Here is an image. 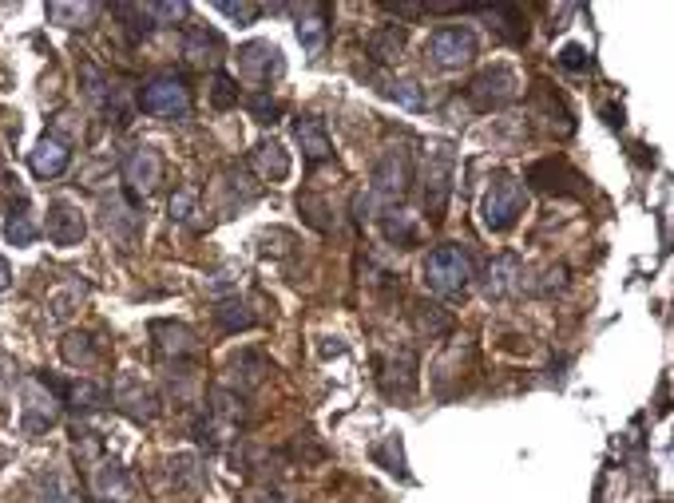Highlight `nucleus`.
<instances>
[{
	"instance_id": "nucleus-32",
	"label": "nucleus",
	"mask_w": 674,
	"mask_h": 503,
	"mask_svg": "<svg viewBox=\"0 0 674 503\" xmlns=\"http://www.w3.org/2000/svg\"><path fill=\"white\" fill-rule=\"evenodd\" d=\"M381 226H385V238H389L393 246H401V250H409V246L421 242V222H417V214H409V210H389Z\"/></svg>"
},
{
	"instance_id": "nucleus-46",
	"label": "nucleus",
	"mask_w": 674,
	"mask_h": 503,
	"mask_svg": "<svg viewBox=\"0 0 674 503\" xmlns=\"http://www.w3.org/2000/svg\"><path fill=\"white\" fill-rule=\"evenodd\" d=\"M151 20H187L191 16V4H147Z\"/></svg>"
},
{
	"instance_id": "nucleus-14",
	"label": "nucleus",
	"mask_w": 674,
	"mask_h": 503,
	"mask_svg": "<svg viewBox=\"0 0 674 503\" xmlns=\"http://www.w3.org/2000/svg\"><path fill=\"white\" fill-rule=\"evenodd\" d=\"M112 404L127 420H135V424H155L159 412H163V401L155 397V389L143 385L135 373H119V381H115L112 389Z\"/></svg>"
},
{
	"instance_id": "nucleus-22",
	"label": "nucleus",
	"mask_w": 674,
	"mask_h": 503,
	"mask_svg": "<svg viewBox=\"0 0 674 503\" xmlns=\"http://www.w3.org/2000/svg\"><path fill=\"white\" fill-rule=\"evenodd\" d=\"M524 262L520 258H512V254H504V258H496L492 266H488V282H484V290H488V298H512V294H524Z\"/></svg>"
},
{
	"instance_id": "nucleus-36",
	"label": "nucleus",
	"mask_w": 674,
	"mask_h": 503,
	"mask_svg": "<svg viewBox=\"0 0 674 503\" xmlns=\"http://www.w3.org/2000/svg\"><path fill=\"white\" fill-rule=\"evenodd\" d=\"M373 460L385 468V472H393V476H401V480H409V468H405V448H401V436H385L377 448H373Z\"/></svg>"
},
{
	"instance_id": "nucleus-39",
	"label": "nucleus",
	"mask_w": 674,
	"mask_h": 503,
	"mask_svg": "<svg viewBox=\"0 0 674 503\" xmlns=\"http://www.w3.org/2000/svg\"><path fill=\"white\" fill-rule=\"evenodd\" d=\"M72 448H76V456L84 460V464H92V460H100V452H104V440L92 432V428H72Z\"/></svg>"
},
{
	"instance_id": "nucleus-6",
	"label": "nucleus",
	"mask_w": 674,
	"mask_h": 503,
	"mask_svg": "<svg viewBox=\"0 0 674 503\" xmlns=\"http://www.w3.org/2000/svg\"><path fill=\"white\" fill-rule=\"evenodd\" d=\"M151 337H155V353L167 365V373L175 369H199V333L183 321H151Z\"/></svg>"
},
{
	"instance_id": "nucleus-43",
	"label": "nucleus",
	"mask_w": 674,
	"mask_h": 503,
	"mask_svg": "<svg viewBox=\"0 0 674 503\" xmlns=\"http://www.w3.org/2000/svg\"><path fill=\"white\" fill-rule=\"evenodd\" d=\"M246 107H250V115H254L258 123H278V119H282V103L270 100V92H254V96L246 100Z\"/></svg>"
},
{
	"instance_id": "nucleus-24",
	"label": "nucleus",
	"mask_w": 674,
	"mask_h": 503,
	"mask_svg": "<svg viewBox=\"0 0 674 503\" xmlns=\"http://www.w3.org/2000/svg\"><path fill=\"white\" fill-rule=\"evenodd\" d=\"M226 44L219 32H211V28H191L187 32V40H183V56H187V64H211V68H219V60H223Z\"/></svg>"
},
{
	"instance_id": "nucleus-18",
	"label": "nucleus",
	"mask_w": 674,
	"mask_h": 503,
	"mask_svg": "<svg viewBox=\"0 0 674 503\" xmlns=\"http://www.w3.org/2000/svg\"><path fill=\"white\" fill-rule=\"evenodd\" d=\"M266 373H270V357L266 353H258V349H238L234 353V361H230V381L234 385H226V389H234V393H254L262 381H266Z\"/></svg>"
},
{
	"instance_id": "nucleus-40",
	"label": "nucleus",
	"mask_w": 674,
	"mask_h": 503,
	"mask_svg": "<svg viewBox=\"0 0 674 503\" xmlns=\"http://www.w3.org/2000/svg\"><path fill=\"white\" fill-rule=\"evenodd\" d=\"M195 214H199V195L191 187H179L171 195V222H195Z\"/></svg>"
},
{
	"instance_id": "nucleus-26",
	"label": "nucleus",
	"mask_w": 674,
	"mask_h": 503,
	"mask_svg": "<svg viewBox=\"0 0 674 503\" xmlns=\"http://www.w3.org/2000/svg\"><path fill=\"white\" fill-rule=\"evenodd\" d=\"M139 206H123L119 199L104 202V226H108V234H115L123 246H131L135 238H139V230H143V222H139V214H135Z\"/></svg>"
},
{
	"instance_id": "nucleus-45",
	"label": "nucleus",
	"mask_w": 674,
	"mask_h": 503,
	"mask_svg": "<svg viewBox=\"0 0 674 503\" xmlns=\"http://www.w3.org/2000/svg\"><path fill=\"white\" fill-rule=\"evenodd\" d=\"M560 64L571 68V72H587V68H591V52H587L583 44H567L560 52Z\"/></svg>"
},
{
	"instance_id": "nucleus-48",
	"label": "nucleus",
	"mask_w": 674,
	"mask_h": 503,
	"mask_svg": "<svg viewBox=\"0 0 674 503\" xmlns=\"http://www.w3.org/2000/svg\"><path fill=\"white\" fill-rule=\"evenodd\" d=\"M250 503H282V492L262 484V488H254V492H250Z\"/></svg>"
},
{
	"instance_id": "nucleus-12",
	"label": "nucleus",
	"mask_w": 674,
	"mask_h": 503,
	"mask_svg": "<svg viewBox=\"0 0 674 503\" xmlns=\"http://www.w3.org/2000/svg\"><path fill=\"white\" fill-rule=\"evenodd\" d=\"M234 60H238L242 80L258 84V88H270V84L282 80V72H286V56H282V48L270 44V40H250V44H242V48L234 52Z\"/></svg>"
},
{
	"instance_id": "nucleus-17",
	"label": "nucleus",
	"mask_w": 674,
	"mask_h": 503,
	"mask_svg": "<svg viewBox=\"0 0 674 503\" xmlns=\"http://www.w3.org/2000/svg\"><path fill=\"white\" fill-rule=\"evenodd\" d=\"M68 163H72V151H68V143L56 139V135H44V139L32 147V155H28V167H32L36 179H60V175L68 171Z\"/></svg>"
},
{
	"instance_id": "nucleus-30",
	"label": "nucleus",
	"mask_w": 674,
	"mask_h": 503,
	"mask_svg": "<svg viewBox=\"0 0 674 503\" xmlns=\"http://www.w3.org/2000/svg\"><path fill=\"white\" fill-rule=\"evenodd\" d=\"M413 325L425 337H449L452 333V313L437 302H413Z\"/></svg>"
},
{
	"instance_id": "nucleus-28",
	"label": "nucleus",
	"mask_w": 674,
	"mask_h": 503,
	"mask_svg": "<svg viewBox=\"0 0 674 503\" xmlns=\"http://www.w3.org/2000/svg\"><path fill=\"white\" fill-rule=\"evenodd\" d=\"M215 321H219L223 333H246V329L258 325V313L242 302L238 294H230V298H219V305H215Z\"/></svg>"
},
{
	"instance_id": "nucleus-13",
	"label": "nucleus",
	"mask_w": 674,
	"mask_h": 503,
	"mask_svg": "<svg viewBox=\"0 0 674 503\" xmlns=\"http://www.w3.org/2000/svg\"><path fill=\"white\" fill-rule=\"evenodd\" d=\"M429 60L445 72H456V68H468L476 60V36L472 28L464 24H445L429 36Z\"/></svg>"
},
{
	"instance_id": "nucleus-42",
	"label": "nucleus",
	"mask_w": 674,
	"mask_h": 503,
	"mask_svg": "<svg viewBox=\"0 0 674 503\" xmlns=\"http://www.w3.org/2000/svg\"><path fill=\"white\" fill-rule=\"evenodd\" d=\"M298 210H302V218H306L314 230H322V234L330 230V218H326L330 210H326V202L318 199V195H298Z\"/></svg>"
},
{
	"instance_id": "nucleus-25",
	"label": "nucleus",
	"mask_w": 674,
	"mask_h": 503,
	"mask_svg": "<svg viewBox=\"0 0 674 503\" xmlns=\"http://www.w3.org/2000/svg\"><path fill=\"white\" fill-rule=\"evenodd\" d=\"M215 195H223V218L226 214H234V210H242V206H250V202L258 199V187L242 175V171H234V167H226L223 175H219V183H215Z\"/></svg>"
},
{
	"instance_id": "nucleus-15",
	"label": "nucleus",
	"mask_w": 674,
	"mask_h": 503,
	"mask_svg": "<svg viewBox=\"0 0 674 503\" xmlns=\"http://www.w3.org/2000/svg\"><path fill=\"white\" fill-rule=\"evenodd\" d=\"M44 234L56 246H80L88 234V218L80 206H72L68 199L48 202V218H44Z\"/></svg>"
},
{
	"instance_id": "nucleus-37",
	"label": "nucleus",
	"mask_w": 674,
	"mask_h": 503,
	"mask_svg": "<svg viewBox=\"0 0 674 503\" xmlns=\"http://www.w3.org/2000/svg\"><path fill=\"white\" fill-rule=\"evenodd\" d=\"M112 12H115V16H119V20H131V24H127L131 40H139V36H147V32L155 28V20H151L147 4H115Z\"/></svg>"
},
{
	"instance_id": "nucleus-7",
	"label": "nucleus",
	"mask_w": 674,
	"mask_h": 503,
	"mask_svg": "<svg viewBox=\"0 0 674 503\" xmlns=\"http://www.w3.org/2000/svg\"><path fill=\"white\" fill-rule=\"evenodd\" d=\"M417 373H421V357H417L413 345H401V349H393L377 361V385L389 401H413L417 389H421Z\"/></svg>"
},
{
	"instance_id": "nucleus-50",
	"label": "nucleus",
	"mask_w": 674,
	"mask_h": 503,
	"mask_svg": "<svg viewBox=\"0 0 674 503\" xmlns=\"http://www.w3.org/2000/svg\"><path fill=\"white\" fill-rule=\"evenodd\" d=\"M603 115H607V123H611V127H623V111H615V107H607Z\"/></svg>"
},
{
	"instance_id": "nucleus-11",
	"label": "nucleus",
	"mask_w": 674,
	"mask_h": 503,
	"mask_svg": "<svg viewBox=\"0 0 674 503\" xmlns=\"http://www.w3.org/2000/svg\"><path fill=\"white\" fill-rule=\"evenodd\" d=\"M516 96H520V76H516L512 68H504V64L484 68V72L464 88V100L472 103L476 111H500V107H508Z\"/></svg>"
},
{
	"instance_id": "nucleus-2",
	"label": "nucleus",
	"mask_w": 674,
	"mask_h": 503,
	"mask_svg": "<svg viewBox=\"0 0 674 503\" xmlns=\"http://www.w3.org/2000/svg\"><path fill=\"white\" fill-rule=\"evenodd\" d=\"M452 175H456V147L437 139L425 147V163H421V195H425V214L433 222L445 218L452 199Z\"/></svg>"
},
{
	"instance_id": "nucleus-29",
	"label": "nucleus",
	"mask_w": 674,
	"mask_h": 503,
	"mask_svg": "<svg viewBox=\"0 0 674 503\" xmlns=\"http://www.w3.org/2000/svg\"><path fill=\"white\" fill-rule=\"evenodd\" d=\"M171 484L179 488V492H203L207 488V472H203V460L199 456H191V452H183V456H171Z\"/></svg>"
},
{
	"instance_id": "nucleus-47",
	"label": "nucleus",
	"mask_w": 674,
	"mask_h": 503,
	"mask_svg": "<svg viewBox=\"0 0 674 503\" xmlns=\"http://www.w3.org/2000/svg\"><path fill=\"white\" fill-rule=\"evenodd\" d=\"M385 12H393V16H401V20H409V16H425V4H381Z\"/></svg>"
},
{
	"instance_id": "nucleus-10",
	"label": "nucleus",
	"mask_w": 674,
	"mask_h": 503,
	"mask_svg": "<svg viewBox=\"0 0 674 503\" xmlns=\"http://www.w3.org/2000/svg\"><path fill=\"white\" fill-rule=\"evenodd\" d=\"M139 107L159 119H187L191 115V88L183 76H155L139 88Z\"/></svg>"
},
{
	"instance_id": "nucleus-4",
	"label": "nucleus",
	"mask_w": 674,
	"mask_h": 503,
	"mask_svg": "<svg viewBox=\"0 0 674 503\" xmlns=\"http://www.w3.org/2000/svg\"><path fill=\"white\" fill-rule=\"evenodd\" d=\"M528 210V187L512 175H496V183L480 199V222L492 234H508Z\"/></svg>"
},
{
	"instance_id": "nucleus-16",
	"label": "nucleus",
	"mask_w": 674,
	"mask_h": 503,
	"mask_svg": "<svg viewBox=\"0 0 674 503\" xmlns=\"http://www.w3.org/2000/svg\"><path fill=\"white\" fill-rule=\"evenodd\" d=\"M294 139H298V147H302V159H306L310 167H318V163L334 159L330 131H326V123H322L318 115H302V119L294 123Z\"/></svg>"
},
{
	"instance_id": "nucleus-3",
	"label": "nucleus",
	"mask_w": 674,
	"mask_h": 503,
	"mask_svg": "<svg viewBox=\"0 0 674 503\" xmlns=\"http://www.w3.org/2000/svg\"><path fill=\"white\" fill-rule=\"evenodd\" d=\"M425 286L437 294V298H464L468 286H472V258L464 246H437L429 258H425Z\"/></svg>"
},
{
	"instance_id": "nucleus-23",
	"label": "nucleus",
	"mask_w": 674,
	"mask_h": 503,
	"mask_svg": "<svg viewBox=\"0 0 674 503\" xmlns=\"http://www.w3.org/2000/svg\"><path fill=\"white\" fill-rule=\"evenodd\" d=\"M56 416H60V401L36 381L32 389H28V397H24V432L28 436H36V432H44V428H52L56 424Z\"/></svg>"
},
{
	"instance_id": "nucleus-19",
	"label": "nucleus",
	"mask_w": 674,
	"mask_h": 503,
	"mask_svg": "<svg viewBox=\"0 0 674 503\" xmlns=\"http://www.w3.org/2000/svg\"><path fill=\"white\" fill-rule=\"evenodd\" d=\"M330 8L326 4H302L298 8V40L310 56H322L326 40H330Z\"/></svg>"
},
{
	"instance_id": "nucleus-35",
	"label": "nucleus",
	"mask_w": 674,
	"mask_h": 503,
	"mask_svg": "<svg viewBox=\"0 0 674 503\" xmlns=\"http://www.w3.org/2000/svg\"><path fill=\"white\" fill-rule=\"evenodd\" d=\"M96 12H100V4H64V0L48 4V20L60 28H88V20Z\"/></svg>"
},
{
	"instance_id": "nucleus-8",
	"label": "nucleus",
	"mask_w": 674,
	"mask_h": 503,
	"mask_svg": "<svg viewBox=\"0 0 674 503\" xmlns=\"http://www.w3.org/2000/svg\"><path fill=\"white\" fill-rule=\"evenodd\" d=\"M524 187H536L544 195H556V199H583L587 195V179L563 159V155H548V159H536L524 179Z\"/></svg>"
},
{
	"instance_id": "nucleus-5",
	"label": "nucleus",
	"mask_w": 674,
	"mask_h": 503,
	"mask_svg": "<svg viewBox=\"0 0 674 503\" xmlns=\"http://www.w3.org/2000/svg\"><path fill=\"white\" fill-rule=\"evenodd\" d=\"M409 187H413V159L405 147H389L369 175V195L377 206H397L409 195Z\"/></svg>"
},
{
	"instance_id": "nucleus-34",
	"label": "nucleus",
	"mask_w": 674,
	"mask_h": 503,
	"mask_svg": "<svg viewBox=\"0 0 674 503\" xmlns=\"http://www.w3.org/2000/svg\"><path fill=\"white\" fill-rule=\"evenodd\" d=\"M60 353L68 365H80V369H92L100 361V349H96V337L92 333H68L60 341Z\"/></svg>"
},
{
	"instance_id": "nucleus-38",
	"label": "nucleus",
	"mask_w": 674,
	"mask_h": 503,
	"mask_svg": "<svg viewBox=\"0 0 674 503\" xmlns=\"http://www.w3.org/2000/svg\"><path fill=\"white\" fill-rule=\"evenodd\" d=\"M385 96H389V100H397L401 107H409V111H425V103H429L417 80H397V84H389V88H385Z\"/></svg>"
},
{
	"instance_id": "nucleus-44",
	"label": "nucleus",
	"mask_w": 674,
	"mask_h": 503,
	"mask_svg": "<svg viewBox=\"0 0 674 503\" xmlns=\"http://www.w3.org/2000/svg\"><path fill=\"white\" fill-rule=\"evenodd\" d=\"M223 16H230V20H238V24H250V20H258L262 16V4H234V0H219L215 4Z\"/></svg>"
},
{
	"instance_id": "nucleus-21",
	"label": "nucleus",
	"mask_w": 674,
	"mask_h": 503,
	"mask_svg": "<svg viewBox=\"0 0 674 503\" xmlns=\"http://www.w3.org/2000/svg\"><path fill=\"white\" fill-rule=\"evenodd\" d=\"M405 44H409V28H405V24H381V28H373V32L365 36V52H369L373 64H393V60H401Z\"/></svg>"
},
{
	"instance_id": "nucleus-41",
	"label": "nucleus",
	"mask_w": 674,
	"mask_h": 503,
	"mask_svg": "<svg viewBox=\"0 0 674 503\" xmlns=\"http://www.w3.org/2000/svg\"><path fill=\"white\" fill-rule=\"evenodd\" d=\"M211 103H215L219 111L238 107V84H234L226 72H215V80H211Z\"/></svg>"
},
{
	"instance_id": "nucleus-9",
	"label": "nucleus",
	"mask_w": 674,
	"mask_h": 503,
	"mask_svg": "<svg viewBox=\"0 0 674 503\" xmlns=\"http://www.w3.org/2000/svg\"><path fill=\"white\" fill-rule=\"evenodd\" d=\"M163 183V155L155 147H135L123 159V195L131 206H143Z\"/></svg>"
},
{
	"instance_id": "nucleus-49",
	"label": "nucleus",
	"mask_w": 674,
	"mask_h": 503,
	"mask_svg": "<svg viewBox=\"0 0 674 503\" xmlns=\"http://www.w3.org/2000/svg\"><path fill=\"white\" fill-rule=\"evenodd\" d=\"M8 282H12V266L0 258V290H8Z\"/></svg>"
},
{
	"instance_id": "nucleus-1",
	"label": "nucleus",
	"mask_w": 674,
	"mask_h": 503,
	"mask_svg": "<svg viewBox=\"0 0 674 503\" xmlns=\"http://www.w3.org/2000/svg\"><path fill=\"white\" fill-rule=\"evenodd\" d=\"M242 420H246V397L242 393H234V389H226V385H215L211 389V397H207V412L195 420V440H199V448H207V452H223L226 440H234L238 436V428H242Z\"/></svg>"
},
{
	"instance_id": "nucleus-20",
	"label": "nucleus",
	"mask_w": 674,
	"mask_h": 503,
	"mask_svg": "<svg viewBox=\"0 0 674 503\" xmlns=\"http://www.w3.org/2000/svg\"><path fill=\"white\" fill-rule=\"evenodd\" d=\"M250 171L262 183H286L290 179V151L278 139H266V143H258L250 151Z\"/></svg>"
},
{
	"instance_id": "nucleus-31",
	"label": "nucleus",
	"mask_w": 674,
	"mask_h": 503,
	"mask_svg": "<svg viewBox=\"0 0 674 503\" xmlns=\"http://www.w3.org/2000/svg\"><path fill=\"white\" fill-rule=\"evenodd\" d=\"M496 24H488V28H496V36L500 40H508V44H524V36H528V24H524V12L520 8H512V4H492V8H484Z\"/></svg>"
},
{
	"instance_id": "nucleus-33",
	"label": "nucleus",
	"mask_w": 674,
	"mask_h": 503,
	"mask_svg": "<svg viewBox=\"0 0 674 503\" xmlns=\"http://www.w3.org/2000/svg\"><path fill=\"white\" fill-rule=\"evenodd\" d=\"M36 222H32V214H28V199L20 195V202L8 210V218H4V238L12 242V246H32L36 242Z\"/></svg>"
},
{
	"instance_id": "nucleus-27",
	"label": "nucleus",
	"mask_w": 674,
	"mask_h": 503,
	"mask_svg": "<svg viewBox=\"0 0 674 503\" xmlns=\"http://www.w3.org/2000/svg\"><path fill=\"white\" fill-rule=\"evenodd\" d=\"M96 492L104 496V500H115V503H123V500H131V476H127V468L119 464V460H104L100 468H96Z\"/></svg>"
}]
</instances>
